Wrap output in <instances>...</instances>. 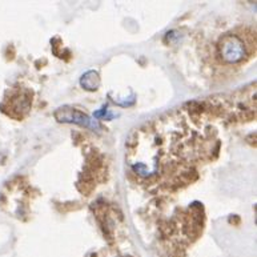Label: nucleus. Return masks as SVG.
<instances>
[{"label": "nucleus", "instance_id": "nucleus-1", "mask_svg": "<svg viewBox=\"0 0 257 257\" xmlns=\"http://www.w3.org/2000/svg\"><path fill=\"white\" fill-rule=\"evenodd\" d=\"M220 55L226 63H237L245 56L244 43L234 35H228L220 43Z\"/></svg>", "mask_w": 257, "mask_h": 257}, {"label": "nucleus", "instance_id": "nucleus-2", "mask_svg": "<svg viewBox=\"0 0 257 257\" xmlns=\"http://www.w3.org/2000/svg\"><path fill=\"white\" fill-rule=\"evenodd\" d=\"M55 117H56L59 121L80 124V125H83V127L92 128V130H99V124H97L95 120H92L91 117L84 115L83 112L75 109V108H69V107L59 108L58 111L55 112Z\"/></svg>", "mask_w": 257, "mask_h": 257}, {"label": "nucleus", "instance_id": "nucleus-3", "mask_svg": "<svg viewBox=\"0 0 257 257\" xmlns=\"http://www.w3.org/2000/svg\"><path fill=\"white\" fill-rule=\"evenodd\" d=\"M99 84V75H97L95 71H89V72H87L85 75H83V77H81V85H83L85 89H88V91H95V89H97Z\"/></svg>", "mask_w": 257, "mask_h": 257}]
</instances>
